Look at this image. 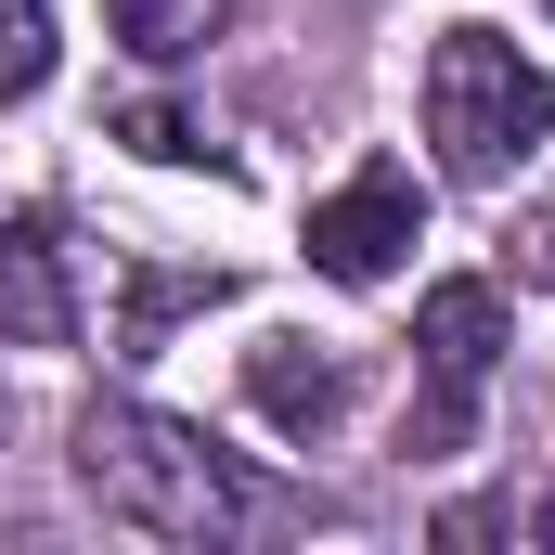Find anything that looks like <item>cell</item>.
<instances>
[{"instance_id":"52a82bcc","label":"cell","mask_w":555,"mask_h":555,"mask_svg":"<svg viewBox=\"0 0 555 555\" xmlns=\"http://www.w3.org/2000/svg\"><path fill=\"white\" fill-rule=\"evenodd\" d=\"M220 13H233V0H104V26L130 39L142 65H194V52L220 39Z\"/></svg>"},{"instance_id":"8992f818","label":"cell","mask_w":555,"mask_h":555,"mask_svg":"<svg viewBox=\"0 0 555 555\" xmlns=\"http://www.w3.org/2000/svg\"><path fill=\"white\" fill-rule=\"evenodd\" d=\"M246 401H259L284 439H323V426L349 414V362L310 349V336H259V349H246Z\"/></svg>"},{"instance_id":"277c9868","label":"cell","mask_w":555,"mask_h":555,"mask_svg":"<svg viewBox=\"0 0 555 555\" xmlns=\"http://www.w3.org/2000/svg\"><path fill=\"white\" fill-rule=\"evenodd\" d=\"M414 246H426V181L401 168V155L349 168V181L310 207V272H336V284H388Z\"/></svg>"},{"instance_id":"7a4b0ae2","label":"cell","mask_w":555,"mask_h":555,"mask_svg":"<svg viewBox=\"0 0 555 555\" xmlns=\"http://www.w3.org/2000/svg\"><path fill=\"white\" fill-rule=\"evenodd\" d=\"M426 142H439L452 181L491 194V181H517L555 142V78L504 26H439V52H426Z\"/></svg>"},{"instance_id":"5b68a950","label":"cell","mask_w":555,"mask_h":555,"mask_svg":"<svg viewBox=\"0 0 555 555\" xmlns=\"http://www.w3.org/2000/svg\"><path fill=\"white\" fill-rule=\"evenodd\" d=\"M0 336L13 349H78V272H65V233L39 207L0 220Z\"/></svg>"},{"instance_id":"6da1fadb","label":"cell","mask_w":555,"mask_h":555,"mask_svg":"<svg viewBox=\"0 0 555 555\" xmlns=\"http://www.w3.org/2000/svg\"><path fill=\"white\" fill-rule=\"evenodd\" d=\"M78 491L142 530V543H233L246 517H259V491H246V465L207 439V426L155 414V401H91L78 414Z\"/></svg>"},{"instance_id":"30bf717a","label":"cell","mask_w":555,"mask_h":555,"mask_svg":"<svg viewBox=\"0 0 555 555\" xmlns=\"http://www.w3.org/2000/svg\"><path fill=\"white\" fill-rule=\"evenodd\" d=\"M504 246H517V284H543V297H555V207H530Z\"/></svg>"},{"instance_id":"3957f363","label":"cell","mask_w":555,"mask_h":555,"mask_svg":"<svg viewBox=\"0 0 555 555\" xmlns=\"http://www.w3.org/2000/svg\"><path fill=\"white\" fill-rule=\"evenodd\" d=\"M414 362H426V401H414V426H401V452H465V439H478V401H491V362H504V297L478 272L426 284Z\"/></svg>"},{"instance_id":"ba28073f","label":"cell","mask_w":555,"mask_h":555,"mask_svg":"<svg viewBox=\"0 0 555 555\" xmlns=\"http://www.w3.org/2000/svg\"><path fill=\"white\" fill-rule=\"evenodd\" d=\"M52 78V0H0V104H26Z\"/></svg>"},{"instance_id":"9c48e42d","label":"cell","mask_w":555,"mask_h":555,"mask_svg":"<svg viewBox=\"0 0 555 555\" xmlns=\"http://www.w3.org/2000/svg\"><path fill=\"white\" fill-rule=\"evenodd\" d=\"M117 142L168 155V168H181V155H207V142H194V117H181V104H155V91H142V104H117Z\"/></svg>"},{"instance_id":"8fae6325","label":"cell","mask_w":555,"mask_h":555,"mask_svg":"<svg viewBox=\"0 0 555 555\" xmlns=\"http://www.w3.org/2000/svg\"><path fill=\"white\" fill-rule=\"evenodd\" d=\"M491 530H517V504H465V517H439V543H491ZM530 530L555 543V517H530Z\"/></svg>"}]
</instances>
